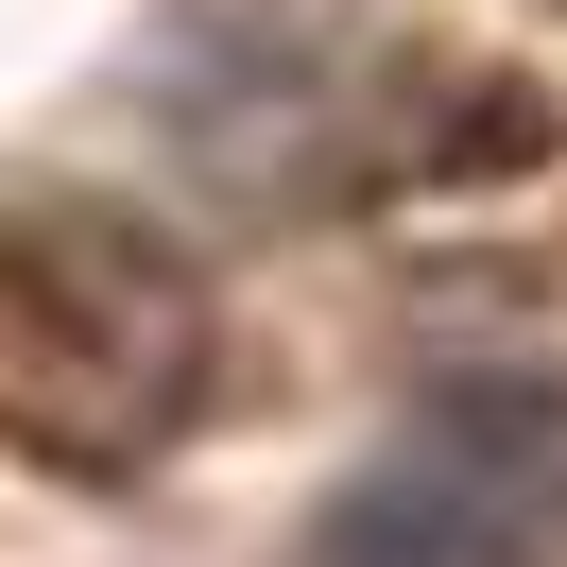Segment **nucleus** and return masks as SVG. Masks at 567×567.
I'll return each mask as SVG.
<instances>
[{
    "label": "nucleus",
    "instance_id": "obj_1",
    "mask_svg": "<svg viewBox=\"0 0 567 567\" xmlns=\"http://www.w3.org/2000/svg\"><path fill=\"white\" fill-rule=\"evenodd\" d=\"M567 550V395H447L310 567H550Z\"/></svg>",
    "mask_w": 567,
    "mask_h": 567
}]
</instances>
